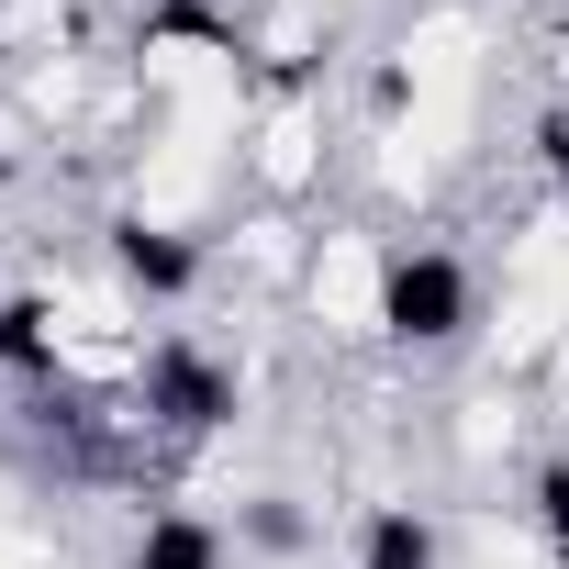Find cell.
<instances>
[{
    "instance_id": "obj_1",
    "label": "cell",
    "mask_w": 569,
    "mask_h": 569,
    "mask_svg": "<svg viewBox=\"0 0 569 569\" xmlns=\"http://www.w3.org/2000/svg\"><path fill=\"white\" fill-rule=\"evenodd\" d=\"M391 268L402 234H380L369 212H313V257H302V291H291V336L347 369V358H391Z\"/></svg>"
},
{
    "instance_id": "obj_2",
    "label": "cell",
    "mask_w": 569,
    "mask_h": 569,
    "mask_svg": "<svg viewBox=\"0 0 569 569\" xmlns=\"http://www.w3.org/2000/svg\"><path fill=\"white\" fill-rule=\"evenodd\" d=\"M234 168H246V201H268V212H336V190H347V79L336 90H257Z\"/></svg>"
},
{
    "instance_id": "obj_3",
    "label": "cell",
    "mask_w": 569,
    "mask_h": 569,
    "mask_svg": "<svg viewBox=\"0 0 569 569\" xmlns=\"http://www.w3.org/2000/svg\"><path fill=\"white\" fill-rule=\"evenodd\" d=\"M525 402H536V436L547 447H569V336L536 358V380H525Z\"/></svg>"
}]
</instances>
